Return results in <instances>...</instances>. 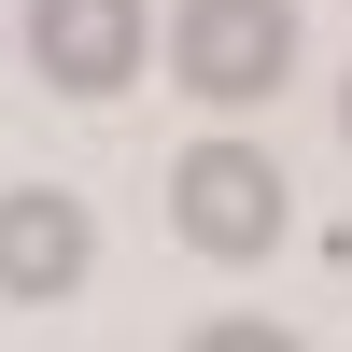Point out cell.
<instances>
[{
    "mask_svg": "<svg viewBox=\"0 0 352 352\" xmlns=\"http://www.w3.org/2000/svg\"><path fill=\"white\" fill-rule=\"evenodd\" d=\"M296 71V0H184L169 14V85L212 113H254Z\"/></svg>",
    "mask_w": 352,
    "mask_h": 352,
    "instance_id": "6da1fadb",
    "label": "cell"
},
{
    "mask_svg": "<svg viewBox=\"0 0 352 352\" xmlns=\"http://www.w3.org/2000/svg\"><path fill=\"white\" fill-rule=\"evenodd\" d=\"M169 212H184V240L212 254V268H254V254L282 240V169H268V141H197V155L169 169Z\"/></svg>",
    "mask_w": 352,
    "mask_h": 352,
    "instance_id": "7a4b0ae2",
    "label": "cell"
},
{
    "mask_svg": "<svg viewBox=\"0 0 352 352\" xmlns=\"http://www.w3.org/2000/svg\"><path fill=\"white\" fill-rule=\"evenodd\" d=\"M197 352H296V324H254V310H212Z\"/></svg>",
    "mask_w": 352,
    "mask_h": 352,
    "instance_id": "5b68a950",
    "label": "cell"
},
{
    "mask_svg": "<svg viewBox=\"0 0 352 352\" xmlns=\"http://www.w3.org/2000/svg\"><path fill=\"white\" fill-rule=\"evenodd\" d=\"M85 268H99L85 197H56V184H14V197H0V296H71Z\"/></svg>",
    "mask_w": 352,
    "mask_h": 352,
    "instance_id": "277c9868",
    "label": "cell"
},
{
    "mask_svg": "<svg viewBox=\"0 0 352 352\" xmlns=\"http://www.w3.org/2000/svg\"><path fill=\"white\" fill-rule=\"evenodd\" d=\"M141 43H155L141 0H28V71H43L56 99H113V85H141Z\"/></svg>",
    "mask_w": 352,
    "mask_h": 352,
    "instance_id": "3957f363",
    "label": "cell"
},
{
    "mask_svg": "<svg viewBox=\"0 0 352 352\" xmlns=\"http://www.w3.org/2000/svg\"><path fill=\"white\" fill-rule=\"evenodd\" d=\"M338 127H352V85H338Z\"/></svg>",
    "mask_w": 352,
    "mask_h": 352,
    "instance_id": "8992f818",
    "label": "cell"
}]
</instances>
